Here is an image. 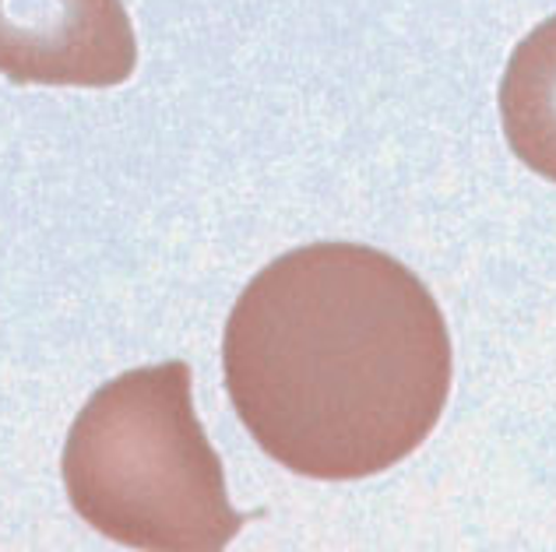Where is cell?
I'll use <instances>...</instances> for the list:
<instances>
[{
  "label": "cell",
  "instance_id": "cell-1",
  "mask_svg": "<svg viewBox=\"0 0 556 552\" xmlns=\"http://www.w3.org/2000/svg\"><path fill=\"white\" fill-rule=\"evenodd\" d=\"M223 370L265 454L317 483H356L416 454L441 423L451 338L402 260L363 243H311L240 293Z\"/></svg>",
  "mask_w": 556,
  "mask_h": 552
},
{
  "label": "cell",
  "instance_id": "cell-2",
  "mask_svg": "<svg viewBox=\"0 0 556 552\" xmlns=\"http://www.w3.org/2000/svg\"><path fill=\"white\" fill-rule=\"evenodd\" d=\"M71 506L110 542L144 552H218L247 525L198 423L184 359L99 387L64 447Z\"/></svg>",
  "mask_w": 556,
  "mask_h": 552
},
{
  "label": "cell",
  "instance_id": "cell-3",
  "mask_svg": "<svg viewBox=\"0 0 556 552\" xmlns=\"http://www.w3.org/2000/svg\"><path fill=\"white\" fill-rule=\"evenodd\" d=\"M135 64L124 0H0V75L14 85L113 89Z\"/></svg>",
  "mask_w": 556,
  "mask_h": 552
},
{
  "label": "cell",
  "instance_id": "cell-4",
  "mask_svg": "<svg viewBox=\"0 0 556 552\" xmlns=\"http://www.w3.org/2000/svg\"><path fill=\"white\" fill-rule=\"evenodd\" d=\"M501 120L510 152L556 183V14L510 53L501 81Z\"/></svg>",
  "mask_w": 556,
  "mask_h": 552
}]
</instances>
